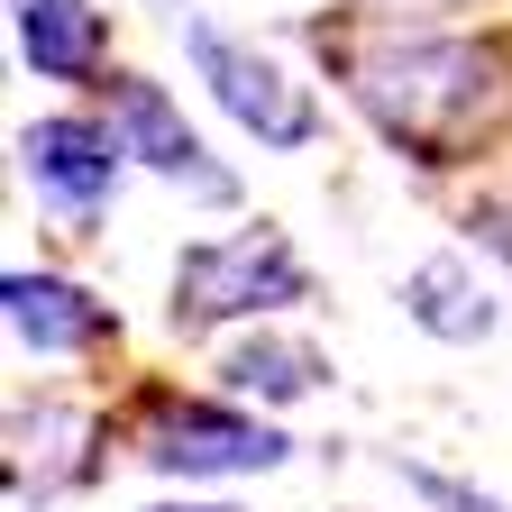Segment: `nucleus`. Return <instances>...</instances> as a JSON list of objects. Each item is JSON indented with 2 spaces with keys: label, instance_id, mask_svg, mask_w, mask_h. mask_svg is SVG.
I'll return each instance as SVG.
<instances>
[{
  "label": "nucleus",
  "instance_id": "20e7f679",
  "mask_svg": "<svg viewBox=\"0 0 512 512\" xmlns=\"http://www.w3.org/2000/svg\"><path fill=\"white\" fill-rule=\"evenodd\" d=\"M138 458L156 476H266V467H284V439L220 403H165L138 439Z\"/></svg>",
  "mask_w": 512,
  "mask_h": 512
},
{
  "label": "nucleus",
  "instance_id": "6e6552de",
  "mask_svg": "<svg viewBox=\"0 0 512 512\" xmlns=\"http://www.w3.org/2000/svg\"><path fill=\"white\" fill-rule=\"evenodd\" d=\"M19 10V55L46 83H92L101 74V10L92 0H10Z\"/></svg>",
  "mask_w": 512,
  "mask_h": 512
},
{
  "label": "nucleus",
  "instance_id": "1a4fd4ad",
  "mask_svg": "<svg viewBox=\"0 0 512 512\" xmlns=\"http://www.w3.org/2000/svg\"><path fill=\"white\" fill-rule=\"evenodd\" d=\"M403 311L421 320V330L430 339H485L494 330V320H503V302L476 284V266H467V256H421V266H412V284H403Z\"/></svg>",
  "mask_w": 512,
  "mask_h": 512
},
{
  "label": "nucleus",
  "instance_id": "39448f33",
  "mask_svg": "<svg viewBox=\"0 0 512 512\" xmlns=\"http://www.w3.org/2000/svg\"><path fill=\"white\" fill-rule=\"evenodd\" d=\"M19 156H28V183L46 192L55 211H101L110 202V183H119V128H101V119H74V110H55V119H28V138H19Z\"/></svg>",
  "mask_w": 512,
  "mask_h": 512
},
{
  "label": "nucleus",
  "instance_id": "f03ea898",
  "mask_svg": "<svg viewBox=\"0 0 512 512\" xmlns=\"http://www.w3.org/2000/svg\"><path fill=\"white\" fill-rule=\"evenodd\" d=\"M311 275L302 256L284 247V229H238V238H211V247H183L174 266V330H220V320H247V311H284L302 302Z\"/></svg>",
  "mask_w": 512,
  "mask_h": 512
},
{
  "label": "nucleus",
  "instance_id": "ddd939ff",
  "mask_svg": "<svg viewBox=\"0 0 512 512\" xmlns=\"http://www.w3.org/2000/svg\"><path fill=\"white\" fill-rule=\"evenodd\" d=\"M476 238H485V247H503V256H512V202H485V211H476Z\"/></svg>",
  "mask_w": 512,
  "mask_h": 512
},
{
  "label": "nucleus",
  "instance_id": "4468645a",
  "mask_svg": "<svg viewBox=\"0 0 512 512\" xmlns=\"http://www.w3.org/2000/svg\"><path fill=\"white\" fill-rule=\"evenodd\" d=\"M165 512H220V503H165Z\"/></svg>",
  "mask_w": 512,
  "mask_h": 512
},
{
  "label": "nucleus",
  "instance_id": "f257e3e1",
  "mask_svg": "<svg viewBox=\"0 0 512 512\" xmlns=\"http://www.w3.org/2000/svg\"><path fill=\"white\" fill-rule=\"evenodd\" d=\"M348 92L375 110V128L421 165H458L476 138L512 119V64L476 37H394L348 64Z\"/></svg>",
  "mask_w": 512,
  "mask_h": 512
},
{
  "label": "nucleus",
  "instance_id": "9d476101",
  "mask_svg": "<svg viewBox=\"0 0 512 512\" xmlns=\"http://www.w3.org/2000/svg\"><path fill=\"white\" fill-rule=\"evenodd\" d=\"M220 375H229V394H256V403H302L311 384H320V357H311V348H284V339H247Z\"/></svg>",
  "mask_w": 512,
  "mask_h": 512
},
{
  "label": "nucleus",
  "instance_id": "9b49d317",
  "mask_svg": "<svg viewBox=\"0 0 512 512\" xmlns=\"http://www.w3.org/2000/svg\"><path fill=\"white\" fill-rule=\"evenodd\" d=\"M83 430H92V421H83V412H64V403H37V412H19V421H10L19 458H28V448L46 458V494H55L64 476H83V458H74V439H83Z\"/></svg>",
  "mask_w": 512,
  "mask_h": 512
},
{
  "label": "nucleus",
  "instance_id": "423d86ee",
  "mask_svg": "<svg viewBox=\"0 0 512 512\" xmlns=\"http://www.w3.org/2000/svg\"><path fill=\"white\" fill-rule=\"evenodd\" d=\"M110 128H119V147L138 156V165H156V174H174V183H192L202 202H238V183L202 156V138L183 128V110L147 83V74H119L110 83Z\"/></svg>",
  "mask_w": 512,
  "mask_h": 512
},
{
  "label": "nucleus",
  "instance_id": "0eeeda50",
  "mask_svg": "<svg viewBox=\"0 0 512 512\" xmlns=\"http://www.w3.org/2000/svg\"><path fill=\"white\" fill-rule=\"evenodd\" d=\"M0 311H10V339L37 348V357H83L110 330V311L83 284H64V275H10L0 284Z\"/></svg>",
  "mask_w": 512,
  "mask_h": 512
},
{
  "label": "nucleus",
  "instance_id": "f8f14e48",
  "mask_svg": "<svg viewBox=\"0 0 512 512\" xmlns=\"http://www.w3.org/2000/svg\"><path fill=\"white\" fill-rule=\"evenodd\" d=\"M394 476H403L412 494H430L439 512H503L494 494H476V485H448V476H430V467H403V458H394Z\"/></svg>",
  "mask_w": 512,
  "mask_h": 512
},
{
  "label": "nucleus",
  "instance_id": "7ed1b4c3",
  "mask_svg": "<svg viewBox=\"0 0 512 512\" xmlns=\"http://www.w3.org/2000/svg\"><path fill=\"white\" fill-rule=\"evenodd\" d=\"M183 55L202 64L211 101H220V110L247 128V138H266V147H311V138H320V110H311V92L284 74L275 55H256V46L220 37L211 19H192V10H183Z\"/></svg>",
  "mask_w": 512,
  "mask_h": 512
}]
</instances>
